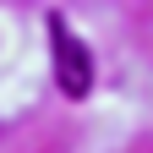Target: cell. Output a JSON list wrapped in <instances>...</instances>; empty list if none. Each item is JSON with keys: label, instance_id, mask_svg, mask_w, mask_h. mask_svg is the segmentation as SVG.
I'll return each instance as SVG.
<instances>
[{"label": "cell", "instance_id": "cell-1", "mask_svg": "<svg viewBox=\"0 0 153 153\" xmlns=\"http://www.w3.org/2000/svg\"><path fill=\"white\" fill-rule=\"evenodd\" d=\"M49 44H55V82H60L66 99H82L93 88V55L88 44L66 27V16H49Z\"/></svg>", "mask_w": 153, "mask_h": 153}]
</instances>
